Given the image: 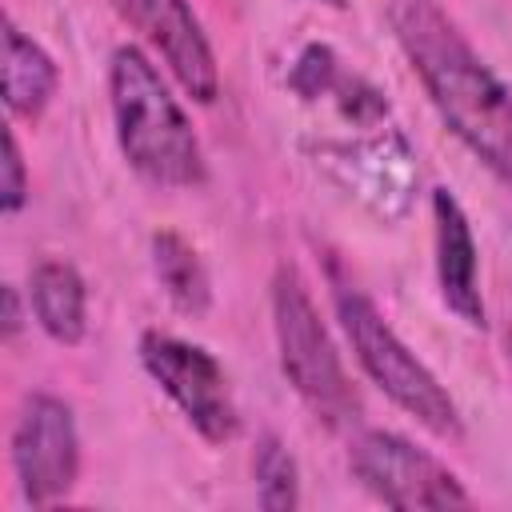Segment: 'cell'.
<instances>
[{"mask_svg": "<svg viewBox=\"0 0 512 512\" xmlns=\"http://www.w3.org/2000/svg\"><path fill=\"white\" fill-rule=\"evenodd\" d=\"M388 24L452 136L512 188V92L436 0H388Z\"/></svg>", "mask_w": 512, "mask_h": 512, "instance_id": "cell-1", "label": "cell"}, {"mask_svg": "<svg viewBox=\"0 0 512 512\" xmlns=\"http://www.w3.org/2000/svg\"><path fill=\"white\" fill-rule=\"evenodd\" d=\"M108 96L120 152L144 180L160 188L204 184V148L156 64L136 44H120L112 52Z\"/></svg>", "mask_w": 512, "mask_h": 512, "instance_id": "cell-2", "label": "cell"}, {"mask_svg": "<svg viewBox=\"0 0 512 512\" xmlns=\"http://www.w3.org/2000/svg\"><path fill=\"white\" fill-rule=\"evenodd\" d=\"M332 304H336V320H340L360 368L368 372V380L396 408H404L412 420H420L432 436L460 440L464 424H460L456 400L432 376V368L392 332V324L376 312V304L360 288H352L344 280H332Z\"/></svg>", "mask_w": 512, "mask_h": 512, "instance_id": "cell-3", "label": "cell"}, {"mask_svg": "<svg viewBox=\"0 0 512 512\" xmlns=\"http://www.w3.org/2000/svg\"><path fill=\"white\" fill-rule=\"evenodd\" d=\"M272 328H276V348H280V372L300 392V400L324 424L332 428L348 424L356 416V392L292 264H280L272 276Z\"/></svg>", "mask_w": 512, "mask_h": 512, "instance_id": "cell-4", "label": "cell"}, {"mask_svg": "<svg viewBox=\"0 0 512 512\" xmlns=\"http://www.w3.org/2000/svg\"><path fill=\"white\" fill-rule=\"evenodd\" d=\"M140 364L208 444H224L236 436L240 416L228 392V376L208 348L148 328L140 336Z\"/></svg>", "mask_w": 512, "mask_h": 512, "instance_id": "cell-5", "label": "cell"}, {"mask_svg": "<svg viewBox=\"0 0 512 512\" xmlns=\"http://www.w3.org/2000/svg\"><path fill=\"white\" fill-rule=\"evenodd\" d=\"M352 476L388 508H468L472 496L436 456L416 448L412 440L368 428L348 448Z\"/></svg>", "mask_w": 512, "mask_h": 512, "instance_id": "cell-6", "label": "cell"}, {"mask_svg": "<svg viewBox=\"0 0 512 512\" xmlns=\"http://www.w3.org/2000/svg\"><path fill=\"white\" fill-rule=\"evenodd\" d=\"M316 168L328 172L348 196H356L380 220H400L416 192V156L396 128L364 132L356 140H324L312 152Z\"/></svg>", "mask_w": 512, "mask_h": 512, "instance_id": "cell-7", "label": "cell"}, {"mask_svg": "<svg viewBox=\"0 0 512 512\" xmlns=\"http://www.w3.org/2000/svg\"><path fill=\"white\" fill-rule=\"evenodd\" d=\"M12 468L28 504L60 500L80 472V436L72 408L52 392H32L12 428Z\"/></svg>", "mask_w": 512, "mask_h": 512, "instance_id": "cell-8", "label": "cell"}, {"mask_svg": "<svg viewBox=\"0 0 512 512\" xmlns=\"http://www.w3.org/2000/svg\"><path fill=\"white\" fill-rule=\"evenodd\" d=\"M108 4L152 44V52L168 64V72L192 100L212 104L220 96L216 52L188 0H108Z\"/></svg>", "mask_w": 512, "mask_h": 512, "instance_id": "cell-9", "label": "cell"}, {"mask_svg": "<svg viewBox=\"0 0 512 512\" xmlns=\"http://www.w3.org/2000/svg\"><path fill=\"white\" fill-rule=\"evenodd\" d=\"M432 228H436V284L444 308L468 328H488L484 296H480V264L472 224L460 200L448 188H432Z\"/></svg>", "mask_w": 512, "mask_h": 512, "instance_id": "cell-10", "label": "cell"}, {"mask_svg": "<svg viewBox=\"0 0 512 512\" xmlns=\"http://www.w3.org/2000/svg\"><path fill=\"white\" fill-rule=\"evenodd\" d=\"M32 312L40 328L56 344H80L88 328V288L84 276L64 264V260H40L32 268V288H28Z\"/></svg>", "mask_w": 512, "mask_h": 512, "instance_id": "cell-11", "label": "cell"}, {"mask_svg": "<svg viewBox=\"0 0 512 512\" xmlns=\"http://www.w3.org/2000/svg\"><path fill=\"white\" fill-rule=\"evenodd\" d=\"M60 84V72L52 64V56L24 36L12 16H4V104L12 116L24 120H40V112L52 104Z\"/></svg>", "mask_w": 512, "mask_h": 512, "instance_id": "cell-12", "label": "cell"}, {"mask_svg": "<svg viewBox=\"0 0 512 512\" xmlns=\"http://www.w3.org/2000/svg\"><path fill=\"white\" fill-rule=\"evenodd\" d=\"M152 272L164 288V296L188 312V316H200L212 300V288H208V272L196 256V248L180 236V232H156L152 236Z\"/></svg>", "mask_w": 512, "mask_h": 512, "instance_id": "cell-13", "label": "cell"}, {"mask_svg": "<svg viewBox=\"0 0 512 512\" xmlns=\"http://www.w3.org/2000/svg\"><path fill=\"white\" fill-rule=\"evenodd\" d=\"M252 476H256V500L264 512H292L300 504V472L280 436H260L252 456Z\"/></svg>", "mask_w": 512, "mask_h": 512, "instance_id": "cell-14", "label": "cell"}, {"mask_svg": "<svg viewBox=\"0 0 512 512\" xmlns=\"http://www.w3.org/2000/svg\"><path fill=\"white\" fill-rule=\"evenodd\" d=\"M28 200V176H24V156L16 144V132L4 128V180H0V208L12 216Z\"/></svg>", "mask_w": 512, "mask_h": 512, "instance_id": "cell-15", "label": "cell"}, {"mask_svg": "<svg viewBox=\"0 0 512 512\" xmlns=\"http://www.w3.org/2000/svg\"><path fill=\"white\" fill-rule=\"evenodd\" d=\"M20 296H16V288L12 284H4V336L12 340L16 332H20Z\"/></svg>", "mask_w": 512, "mask_h": 512, "instance_id": "cell-16", "label": "cell"}, {"mask_svg": "<svg viewBox=\"0 0 512 512\" xmlns=\"http://www.w3.org/2000/svg\"><path fill=\"white\" fill-rule=\"evenodd\" d=\"M320 4H328V8H348V0H320Z\"/></svg>", "mask_w": 512, "mask_h": 512, "instance_id": "cell-17", "label": "cell"}]
</instances>
